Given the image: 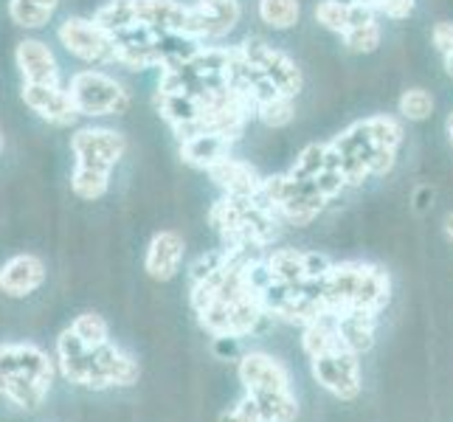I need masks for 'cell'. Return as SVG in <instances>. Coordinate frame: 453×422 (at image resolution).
<instances>
[{
    "mask_svg": "<svg viewBox=\"0 0 453 422\" xmlns=\"http://www.w3.org/2000/svg\"><path fill=\"white\" fill-rule=\"evenodd\" d=\"M400 144V121L388 116H369L330 141V150L338 169L347 178V186H361L372 175L383 178L392 172Z\"/></svg>",
    "mask_w": 453,
    "mask_h": 422,
    "instance_id": "1",
    "label": "cell"
},
{
    "mask_svg": "<svg viewBox=\"0 0 453 422\" xmlns=\"http://www.w3.org/2000/svg\"><path fill=\"white\" fill-rule=\"evenodd\" d=\"M57 357L28 341L0 343V397L18 411H37L57 378Z\"/></svg>",
    "mask_w": 453,
    "mask_h": 422,
    "instance_id": "2",
    "label": "cell"
},
{
    "mask_svg": "<svg viewBox=\"0 0 453 422\" xmlns=\"http://www.w3.org/2000/svg\"><path fill=\"white\" fill-rule=\"evenodd\" d=\"M73 172L71 192L80 200H102L111 192V175L127 155V138L113 127H76L71 135Z\"/></svg>",
    "mask_w": 453,
    "mask_h": 422,
    "instance_id": "3",
    "label": "cell"
},
{
    "mask_svg": "<svg viewBox=\"0 0 453 422\" xmlns=\"http://www.w3.org/2000/svg\"><path fill=\"white\" fill-rule=\"evenodd\" d=\"M324 302L330 312L366 310L378 316L388 302V276L364 262L333 265L324 276Z\"/></svg>",
    "mask_w": 453,
    "mask_h": 422,
    "instance_id": "4",
    "label": "cell"
},
{
    "mask_svg": "<svg viewBox=\"0 0 453 422\" xmlns=\"http://www.w3.org/2000/svg\"><path fill=\"white\" fill-rule=\"evenodd\" d=\"M71 99L80 119H104L124 116L130 111V90L124 88L113 73L102 68H82L68 80Z\"/></svg>",
    "mask_w": 453,
    "mask_h": 422,
    "instance_id": "5",
    "label": "cell"
},
{
    "mask_svg": "<svg viewBox=\"0 0 453 422\" xmlns=\"http://www.w3.org/2000/svg\"><path fill=\"white\" fill-rule=\"evenodd\" d=\"M57 40L71 57L88 62L93 68H104V65H116V45L113 37L93 20L82 18V14H71L59 26H57Z\"/></svg>",
    "mask_w": 453,
    "mask_h": 422,
    "instance_id": "6",
    "label": "cell"
},
{
    "mask_svg": "<svg viewBox=\"0 0 453 422\" xmlns=\"http://www.w3.org/2000/svg\"><path fill=\"white\" fill-rule=\"evenodd\" d=\"M357 357L361 355H355L347 347L312 357V378L338 400H355L361 395V361Z\"/></svg>",
    "mask_w": 453,
    "mask_h": 422,
    "instance_id": "7",
    "label": "cell"
},
{
    "mask_svg": "<svg viewBox=\"0 0 453 422\" xmlns=\"http://www.w3.org/2000/svg\"><path fill=\"white\" fill-rule=\"evenodd\" d=\"M240 49H242V54L254 62V65L262 71L265 80H268L279 93H285V96L296 99V93L302 90V71H299V65H296V62L285 51L273 49V45H268L259 37L245 40Z\"/></svg>",
    "mask_w": 453,
    "mask_h": 422,
    "instance_id": "8",
    "label": "cell"
},
{
    "mask_svg": "<svg viewBox=\"0 0 453 422\" xmlns=\"http://www.w3.org/2000/svg\"><path fill=\"white\" fill-rule=\"evenodd\" d=\"M20 102L40 121L51 124V127H71V124H76V119H80L65 82H59V85H23L20 82Z\"/></svg>",
    "mask_w": 453,
    "mask_h": 422,
    "instance_id": "9",
    "label": "cell"
},
{
    "mask_svg": "<svg viewBox=\"0 0 453 422\" xmlns=\"http://www.w3.org/2000/svg\"><path fill=\"white\" fill-rule=\"evenodd\" d=\"M14 68L23 85H59L62 71L54 49L40 37H23L14 45Z\"/></svg>",
    "mask_w": 453,
    "mask_h": 422,
    "instance_id": "10",
    "label": "cell"
},
{
    "mask_svg": "<svg viewBox=\"0 0 453 422\" xmlns=\"http://www.w3.org/2000/svg\"><path fill=\"white\" fill-rule=\"evenodd\" d=\"M45 279L49 268L37 254H14L0 265V293L6 299H28L45 285Z\"/></svg>",
    "mask_w": 453,
    "mask_h": 422,
    "instance_id": "11",
    "label": "cell"
},
{
    "mask_svg": "<svg viewBox=\"0 0 453 422\" xmlns=\"http://www.w3.org/2000/svg\"><path fill=\"white\" fill-rule=\"evenodd\" d=\"M195 9L178 0H135V20L155 35H189Z\"/></svg>",
    "mask_w": 453,
    "mask_h": 422,
    "instance_id": "12",
    "label": "cell"
},
{
    "mask_svg": "<svg viewBox=\"0 0 453 422\" xmlns=\"http://www.w3.org/2000/svg\"><path fill=\"white\" fill-rule=\"evenodd\" d=\"M240 383L245 386L248 395H262V392H288L290 388V374L288 369L276 361L271 355H262V352H251L245 355L240 366Z\"/></svg>",
    "mask_w": 453,
    "mask_h": 422,
    "instance_id": "13",
    "label": "cell"
},
{
    "mask_svg": "<svg viewBox=\"0 0 453 422\" xmlns=\"http://www.w3.org/2000/svg\"><path fill=\"white\" fill-rule=\"evenodd\" d=\"M186 254V242L178 231H158L147 245L144 257V271L155 281H169L175 279Z\"/></svg>",
    "mask_w": 453,
    "mask_h": 422,
    "instance_id": "14",
    "label": "cell"
},
{
    "mask_svg": "<svg viewBox=\"0 0 453 422\" xmlns=\"http://www.w3.org/2000/svg\"><path fill=\"white\" fill-rule=\"evenodd\" d=\"M209 178L220 186L228 197H257L259 186H262L259 172L251 164L231 158V155H226L220 164H214L209 169Z\"/></svg>",
    "mask_w": 453,
    "mask_h": 422,
    "instance_id": "15",
    "label": "cell"
},
{
    "mask_svg": "<svg viewBox=\"0 0 453 422\" xmlns=\"http://www.w3.org/2000/svg\"><path fill=\"white\" fill-rule=\"evenodd\" d=\"M231 150V141L226 135H217V133H197L180 141V161L189 164L195 169L209 172L214 164H220Z\"/></svg>",
    "mask_w": 453,
    "mask_h": 422,
    "instance_id": "16",
    "label": "cell"
},
{
    "mask_svg": "<svg viewBox=\"0 0 453 422\" xmlns=\"http://www.w3.org/2000/svg\"><path fill=\"white\" fill-rule=\"evenodd\" d=\"M338 330L343 347L355 355H364L374 343V312L366 310H347L338 312Z\"/></svg>",
    "mask_w": 453,
    "mask_h": 422,
    "instance_id": "17",
    "label": "cell"
},
{
    "mask_svg": "<svg viewBox=\"0 0 453 422\" xmlns=\"http://www.w3.org/2000/svg\"><path fill=\"white\" fill-rule=\"evenodd\" d=\"M62 0H9V20L23 31H42Z\"/></svg>",
    "mask_w": 453,
    "mask_h": 422,
    "instance_id": "18",
    "label": "cell"
},
{
    "mask_svg": "<svg viewBox=\"0 0 453 422\" xmlns=\"http://www.w3.org/2000/svg\"><path fill=\"white\" fill-rule=\"evenodd\" d=\"M265 268H268L273 281L296 285V281L307 279V251H296V248H276V251L265 254Z\"/></svg>",
    "mask_w": 453,
    "mask_h": 422,
    "instance_id": "19",
    "label": "cell"
},
{
    "mask_svg": "<svg viewBox=\"0 0 453 422\" xmlns=\"http://www.w3.org/2000/svg\"><path fill=\"white\" fill-rule=\"evenodd\" d=\"M254 400L259 419L262 422H293L299 414V403L288 392H262V395H248Z\"/></svg>",
    "mask_w": 453,
    "mask_h": 422,
    "instance_id": "20",
    "label": "cell"
},
{
    "mask_svg": "<svg viewBox=\"0 0 453 422\" xmlns=\"http://www.w3.org/2000/svg\"><path fill=\"white\" fill-rule=\"evenodd\" d=\"M302 6L299 0H259V20L271 28L288 31L299 23Z\"/></svg>",
    "mask_w": 453,
    "mask_h": 422,
    "instance_id": "21",
    "label": "cell"
},
{
    "mask_svg": "<svg viewBox=\"0 0 453 422\" xmlns=\"http://www.w3.org/2000/svg\"><path fill=\"white\" fill-rule=\"evenodd\" d=\"M68 330L80 338L88 349H96L102 343L111 341V324H107L99 312H80V316L71 321Z\"/></svg>",
    "mask_w": 453,
    "mask_h": 422,
    "instance_id": "22",
    "label": "cell"
},
{
    "mask_svg": "<svg viewBox=\"0 0 453 422\" xmlns=\"http://www.w3.org/2000/svg\"><path fill=\"white\" fill-rule=\"evenodd\" d=\"M326 166H333V150H330V144H310V147H304L299 152V158H296L290 175L312 180V178H319Z\"/></svg>",
    "mask_w": 453,
    "mask_h": 422,
    "instance_id": "23",
    "label": "cell"
},
{
    "mask_svg": "<svg viewBox=\"0 0 453 422\" xmlns=\"http://www.w3.org/2000/svg\"><path fill=\"white\" fill-rule=\"evenodd\" d=\"M352 0H321V4L316 6V20L324 26L335 31V35H347L349 28V18H352Z\"/></svg>",
    "mask_w": 453,
    "mask_h": 422,
    "instance_id": "24",
    "label": "cell"
},
{
    "mask_svg": "<svg viewBox=\"0 0 453 422\" xmlns=\"http://www.w3.org/2000/svg\"><path fill=\"white\" fill-rule=\"evenodd\" d=\"M400 113L403 119H409V121H426L431 119L434 113V96L428 90L423 88H411V90H405L403 96H400Z\"/></svg>",
    "mask_w": 453,
    "mask_h": 422,
    "instance_id": "25",
    "label": "cell"
},
{
    "mask_svg": "<svg viewBox=\"0 0 453 422\" xmlns=\"http://www.w3.org/2000/svg\"><path fill=\"white\" fill-rule=\"evenodd\" d=\"M257 116L268 124V127H285V124H290L296 116L293 96H273L268 102H262L257 107Z\"/></svg>",
    "mask_w": 453,
    "mask_h": 422,
    "instance_id": "26",
    "label": "cell"
},
{
    "mask_svg": "<svg viewBox=\"0 0 453 422\" xmlns=\"http://www.w3.org/2000/svg\"><path fill=\"white\" fill-rule=\"evenodd\" d=\"M343 42H347V49L355 51V54L374 51L380 45V26H378V20H369L364 26L349 28L347 35H343Z\"/></svg>",
    "mask_w": 453,
    "mask_h": 422,
    "instance_id": "27",
    "label": "cell"
},
{
    "mask_svg": "<svg viewBox=\"0 0 453 422\" xmlns=\"http://www.w3.org/2000/svg\"><path fill=\"white\" fill-rule=\"evenodd\" d=\"M352 4L369 6L372 12L386 14V18H392V20H403L414 12V0H352Z\"/></svg>",
    "mask_w": 453,
    "mask_h": 422,
    "instance_id": "28",
    "label": "cell"
},
{
    "mask_svg": "<svg viewBox=\"0 0 453 422\" xmlns=\"http://www.w3.org/2000/svg\"><path fill=\"white\" fill-rule=\"evenodd\" d=\"M220 422H262V419H259V411H257L254 400H251V397H245L242 403L234 405V409H228V411L220 417Z\"/></svg>",
    "mask_w": 453,
    "mask_h": 422,
    "instance_id": "29",
    "label": "cell"
},
{
    "mask_svg": "<svg viewBox=\"0 0 453 422\" xmlns=\"http://www.w3.org/2000/svg\"><path fill=\"white\" fill-rule=\"evenodd\" d=\"M445 234L453 240V214H448V217H445Z\"/></svg>",
    "mask_w": 453,
    "mask_h": 422,
    "instance_id": "30",
    "label": "cell"
},
{
    "mask_svg": "<svg viewBox=\"0 0 453 422\" xmlns=\"http://www.w3.org/2000/svg\"><path fill=\"white\" fill-rule=\"evenodd\" d=\"M445 68H448V73L453 76V57H445Z\"/></svg>",
    "mask_w": 453,
    "mask_h": 422,
    "instance_id": "31",
    "label": "cell"
},
{
    "mask_svg": "<svg viewBox=\"0 0 453 422\" xmlns=\"http://www.w3.org/2000/svg\"><path fill=\"white\" fill-rule=\"evenodd\" d=\"M448 135H450V144H453V113H450V119H448Z\"/></svg>",
    "mask_w": 453,
    "mask_h": 422,
    "instance_id": "32",
    "label": "cell"
},
{
    "mask_svg": "<svg viewBox=\"0 0 453 422\" xmlns=\"http://www.w3.org/2000/svg\"><path fill=\"white\" fill-rule=\"evenodd\" d=\"M4 150H6V135H4V130H0V155H4Z\"/></svg>",
    "mask_w": 453,
    "mask_h": 422,
    "instance_id": "33",
    "label": "cell"
}]
</instances>
